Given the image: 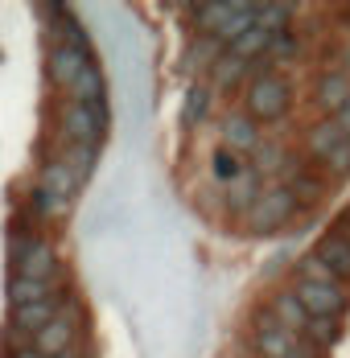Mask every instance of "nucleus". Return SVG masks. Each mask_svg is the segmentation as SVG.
Returning a JSON list of instances; mask_svg holds the SVG:
<instances>
[{
    "instance_id": "nucleus-1",
    "label": "nucleus",
    "mask_w": 350,
    "mask_h": 358,
    "mask_svg": "<svg viewBox=\"0 0 350 358\" xmlns=\"http://www.w3.org/2000/svg\"><path fill=\"white\" fill-rule=\"evenodd\" d=\"M293 108V78L288 74H264V78H251L244 91V111L255 120V124H276L284 120Z\"/></svg>"
},
{
    "instance_id": "nucleus-2",
    "label": "nucleus",
    "mask_w": 350,
    "mask_h": 358,
    "mask_svg": "<svg viewBox=\"0 0 350 358\" xmlns=\"http://www.w3.org/2000/svg\"><path fill=\"white\" fill-rule=\"evenodd\" d=\"M301 210V202H297V194L288 189V185H268L264 194H260V202L247 210V231L251 235H272V231H280L284 222H293V215Z\"/></svg>"
},
{
    "instance_id": "nucleus-3",
    "label": "nucleus",
    "mask_w": 350,
    "mask_h": 358,
    "mask_svg": "<svg viewBox=\"0 0 350 358\" xmlns=\"http://www.w3.org/2000/svg\"><path fill=\"white\" fill-rule=\"evenodd\" d=\"M58 136H62V144H91V148H99L107 141V103L104 108L62 103V111H58Z\"/></svg>"
},
{
    "instance_id": "nucleus-4",
    "label": "nucleus",
    "mask_w": 350,
    "mask_h": 358,
    "mask_svg": "<svg viewBox=\"0 0 350 358\" xmlns=\"http://www.w3.org/2000/svg\"><path fill=\"white\" fill-rule=\"evenodd\" d=\"M74 338H78V305L66 301L58 309V317L34 338V350L41 358H58V355H66V350H74Z\"/></svg>"
},
{
    "instance_id": "nucleus-5",
    "label": "nucleus",
    "mask_w": 350,
    "mask_h": 358,
    "mask_svg": "<svg viewBox=\"0 0 350 358\" xmlns=\"http://www.w3.org/2000/svg\"><path fill=\"white\" fill-rule=\"evenodd\" d=\"M293 292H297V301L305 305V313H309V317H342V313H346V305H350V296H346V288H342V285L297 280Z\"/></svg>"
},
{
    "instance_id": "nucleus-6",
    "label": "nucleus",
    "mask_w": 350,
    "mask_h": 358,
    "mask_svg": "<svg viewBox=\"0 0 350 358\" xmlns=\"http://www.w3.org/2000/svg\"><path fill=\"white\" fill-rule=\"evenodd\" d=\"M66 296H70L66 288H58L50 301H37V305H21V309H13V329H8V334H13V338H29V346H34V338L54 322L58 309L66 305Z\"/></svg>"
},
{
    "instance_id": "nucleus-7",
    "label": "nucleus",
    "mask_w": 350,
    "mask_h": 358,
    "mask_svg": "<svg viewBox=\"0 0 350 358\" xmlns=\"http://www.w3.org/2000/svg\"><path fill=\"white\" fill-rule=\"evenodd\" d=\"M218 136H223V148H227V152H235V157H239V152L251 157V152L260 148V141H264V136H260V124H255L244 108L227 111V115L218 120Z\"/></svg>"
},
{
    "instance_id": "nucleus-8",
    "label": "nucleus",
    "mask_w": 350,
    "mask_h": 358,
    "mask_svg": "<svg viewBox=\"0 0 350 358\" xmlns=\"http://www.w3.org/2000/svg\"><path fill=\"white\" fill-rule=\"evenodd\" d=\"M260 181H264V178L247 165L231 185H223V210H227L231 218H247V210H251V206L260 202V194H264V185H260Z\"/></svg>"
},
{
    "instance_id": "nucleus-9",
    "label": "nucleus",
    "mask_w": 350,
    "mask_h": 358,
    "mask_svg": "<svg viewBox=\"0 0 350 358\" xmlns=\"http://www.w3.org/2000/svg\"><path fill=\"white\" fill-rule=\"evenodd\" d=\"M314 103L326 111V120L330 115H338V111L350 103V74L338 66V71H321L314 83Z\"/></svg>"
},
{
    "instance_id": "nucleus-10",
    "label": "nucleus",
    "mask_w": 350,
    "mask_h": 358,
    "mask_svg": "<svg viewBox=\"0 0 350 358\" xmlns=\"http://www.w3.org/2000/svg\"><path fill=\"white\" fill-rule=\"evenodd\" d=\"M91 62V54L87 50H74V45H54L50 50V58H46V71H50V83L54 87H62L70 91L74 87V78L83 74V66Z\"/></svg>"
},
{
    "instance_id": "nucleus-11",
    "label": "nucleus",
    "mask_w": 350,
    "mask_h": 358,
    "mask_svg": "<svg viewBox=\"0 0 350 358\" xmlns=\"http://www.w3.org/2000/svg\"><path fill=\"white\" fill-rule=\"evenodd\" d=\"M62 272V259H58V248L50 243V239H37L29 255L17 264V276H25V280H41V285H50L54 276Z\"/></svg>"
},
{
    "instance_id": "nucleus-12",
    "label": "nucleus",
    "mask_w": 350,
    "mask_h": 358,
    "mask_svg": "<svg viewBox=\"0 0 350 358\" xmlns=\"http://www.w3.org/2000/svg\"><path fill=\"white\" fill-rule=\"evenodd\" d=\"M223 54H227V45H223L218 37L194 34V41H190V45H186V54H181V74H186L190 83H198V74L210 71Z\"/></svg>"
},
{
    "instance_id": "nucleus-13",
    "label": "nucleus",
    "mask_w": 350,
    "mask_h": 358,
    "mask_svg": "<svg viewBox=\"0 0 350 358\" xmlns=\"http://www.w3.org/2000/svg\"><path fill=\"white\" fill-rule=\"evenodd\" d=\"M314 255L330 268V272H334V280H338V285H350V243L334 231V227H330V231L314 243Z\"/></svg>"
},
{
    "instance_id": "nucleus-14",
    "label": "nucleus",
    "mask_w": 350,
    "mask_h": 358,
    "mask_svg": "<svg viewBox=\"0 0 350 358\" xmlns=\"http://www.w3.org/2000/svg\"><path fill=\"white\" fill-rule=\"evenodd\" d=\"M70 103H87V108H104L107 103V78H104V71H99L95 62H87L83 74L74 78V87H70Z\"/></svg>"
},
{
    "instance_id": "nucleus-15",
    "label": "nucleus",
    "mask_w": 350,
    "mask_h": 358,
    "mask_svg": "<svg viewBox=\"0 0 350 358\" xmlns=\"http://www.w3.org/2000/svg\"><path fill=\"white\" fill-rule=\"evenodd\" d=\"M210 108H214V91H210V83H190L186 87V95H181V128H198V124H206Z\"/></svg>"
},
{
    "instance_id": "nucleus-16",
    "label": "nucleus",
    "mask_w": 350,
    "mask_h": 358,
    "mask_svg": "<svg viewBox=\"0 0 350 358\" xmlns=\"http://www.w3.org/2000/svg\"><path fill=\"white\" fill-rule=\"evenodd\" d=\"M239 83H251V62L223 54V58L210 66V91H235Z\"/></svg>"
},
{
    "instance_id": "nucleus-17",
    "label": "nucleus",
    "mask_w": 350,
    "mask_h": 358,
    "mask_svg": "<svg viewBox=\"0 0 350 358\" xmlns=\"http://www.w3.org/2000/svg\"><path fill=\"white\" fill-rule=\"evenodd\" d=\"M293 13H297V4H288V0H255V29H264L272 37L288 34Z\"/></svg>"
},
{
    "instance_id": "nucleus-18",
    "label": "nucleus",
    "mask_w": 350,
    "mask_h": 358,
    "mask_svg": "<svg viewBox=\"0 0 350 358\" xmlns=\"http://www.w3.org/2000/svg\"><path fill=\"white\" fill-rule=\"evenodd\" d=\"M37 185H41V189H50V194H58V198H70V202H74V194L83 189V181L74 178L62 161H46V165H41V173H37Z\"/></svg>"
},
{
    "instance_id": "nucleus-19",
    "label": "nucleus",
    "mask_w": 350,
    "mask_h": 358,
    "mask_svg": "<svg viewBox=\"0 0 350 358\" xmlns=\"http://www.w3.org/2000/svg\"><path fill=\"white\" fill-rule=\"evenodd\" d=\"M272 313H276L280 329H288V334H305V322H309V313H305V305L297 301V292L288 288V292H276L272 296Z\"/></svg>"
},
{
    "instance_id": "nucleus-20",
    "label": "nucleus",
    "mask_w": 350,
    "mask_h": 358,
    "mask_svg": "<svg viewBox=\"0 0 350 358\" xmlns=\"http://www.w3.org/2000/svg\"><path fill=\"white\" fill-rule=\"evenodd\" d=\"M297 342H301V338H297V334H288V329H280V325L255 329V355H260V358H288Z\"/></svg>"
},
{
    "instance_id": "nucleus-21",
    "label": "nucleus",
    "mask_w": 350,
    "mask_h": 358,
    "mask_svg": "<svg viewBox=\"0 0 350 358\" xmlns=\"http://www.w3.org/2000/svg\"><path fill=\"white\" fill-rule=\"evenodd\" d=\"M342 141H346V136L338 132V124H334V120H321V124H314V128L305 132V152H309L314 161H326Z\"/></svg>"
},
{
    "instance_id": "nucleus-22",
    "label": "nucleus",
    "mask_w": 350,
    "mask_h": 358,
    "mask_svg": "<svg viewBox=\"0 0 350 358\" xmlns=\"http://www.w3.org/2000/svg\"><path fill=\"white\" fill-rule=\"evenodd\" d=\"M58 161H62V165H66L78 181H87L91 173H95L99 148H91V144H62V148H58Z\"/></svg>"
},
{
    "instance_id": "nucleus-23",
    "label": "nucleus",
    "mask_w": 350,
    "mask_h": 358,
    "mask_svg": "<svg viewBox=\"0 0 350 358\" xmlns=\"http://www.w3.org/2000/svg\"><path fill=\"white\" fill-rule=\"evenodd\" d=\"M301 338H305V342H314L317 350H330V346H338V342H342V322H338V317H309Z\"/></svg>"
},
{
    "instance_id": "nucleus-24",
    "label": "nucleus",
    "mask_w": 350,
    "mask_h": 358,
    "mask_svg": "<svg viewBox=\"0 0 350 358\" xmlns=\"http://www.w3.org/2000/svg\"><path fill=\"white\" fill-rule=\"evenodd\" d=\"M50 296H54V292H50V285H41V280H25V276H13V280H8V305H13V309L50 301Z\"/></svg>"
},
{
    "instance_id": "nucleus-25",
    "label": "nucleus",
    "mask_w": 350,
    "mask_h": 358,
    "mask_svg": "<svg viewBox=\"0 0 350 358\" xmlns=\"http://www.w3.org/2000/svg\"><path fill=\"white\" fill-rule=\"evenodd\" d=\"M268 45H272V34H264V29H247L239 41L227 45V54H231V58H244V62H255V58L268 54Z\"/></svg>"
},
{
    "instance_id": "nucleus-26",
    "label": "nucleus",
    "mask_w": 350,
    "mask_h": 358,
    "mask_svg": "<svg viewBox=\"0 0 350 358\" xmlns=\"http://www.w3.org/2000/svg\"><path fill=\"white\" fill-rule=\"evenodd\" d=\"M29 198H34V210L46 218V222H58V218H66L70 206H74L70 198H58V194H50V189H41V185H34V189H29Z\"/></svg>"
},
{
    "instance_id": "nucleus-27",
    "label": "nucleus",
    "mask_w": 350,
    "mask_h": 358,
    "mask_svg": "<svg viewBox=\"0 0 350 358\" xmlns=\"http://www.w3.org/2000/svg\"><path fill=\"white\" fill-rule=\"evenodd\" d=\"M284 157H288V152H284L276 141H260V148L251 152V169H255L260 178H264V173H276L280 178V161H284Z\"/></svg>"
},
{
    "instance_id": "nucleus-28",
    "label": "nucleus",
    "mask_w": 350,
    "mask_h": 358,
    "mask_svg": "<svg viewBox=\"0 0 350 358\" xmlns=\"http://www.w3.org/2000/svg\"><path fill=\"white\" fill-rule=\"evenodd\" d=\"M210 173H214L218 181H227V185H231V181H235L239 173H244V161H239L235 152H227V148H218V152L210 157Z\"/></svg>"
},
{
    "instance_id": "nucleus-29",
    "label": "nucleus",
    "mask_w": 350,
    "mask_h": 358,
    "mask_svg": "<svg viewBox=\"0 0 350 358\" xmlns=\"http://www.w3.org/2000/svg\"><path fill=\"white\" fill-rule=\"evenodd\" d=\"M297 280H317V285H338V280H334V272H330V268H326V264L317 259L314 251L297 259Z\"/></svg>"
},
{
    "instance_id": "nucleus-30",
    "label": "nucleus",
    "mask_w": 350,
    "mask_h": 358,
    "mask_svg": "<svg viewBox=\"0 0 350 358\" xmlns=\"http://www.w3.org/2000/svg\"><path fill=\"white\" fill-rule=\"evenodd\" d=\"M297 54H301V41H297L293 29H288V34H276L272 45H268V58H272V62H297Z\"/></svg>"
},
{
    "instance_id": "nucleus-31",
    "label": "nucleus",
    "mask_w": 350,
    "mask_h": 358,
    "mask_svg": "<svg viewBox=\"0 0 350 358\" xmlns=\"http://www.w3.org/2000/svg\"><path fill=\"white\" fill-rule=\"evenodd\" d=\"M288 189L297 194V202H301V206H309V202H317V198H321V181H317L314 173H305V169L288 181Z\"/></svg>"
},
{
    "instance_id": "nucleus-32",
    "label": "nucleus",
    "mask_w": 350,
    "mask_h": 358,
    "mask_svg": "<svg viewBox=\"0 0 350 358\" xmlns=\"http://www.w3.org/2000/svg\"><path fill=\"white\" fill-rule=\"evenodd\" d=\"M321 165H326V178H334V181L350 178V141L338 144V148H334V152H330Z\"/></svg>"
},
{
    "instance_id": "nucleus-33",
    "label": "nucleus",
    "mask_w": 350,
    "mask_h": 358,
    "mask_svg": "<svg viewBox=\"0 0 350 358\" xmlns=\"http://www.w3.org/2000/svg\"><path fill=\"white\" fill-rule=\"evenodd\" d=\"M288 358H321V350H317L314 342H305V338H301V342L293 346V355H288Z\"/></svg>"
},
{
    "instance_id": "nucleus-34",
    "label": "nucleus",
    "mask_w": 350,
    "mask_h": 358,
    "mask_svg": "<svg viewBox=\"0 0 350 358\" xmlns=\"http://www.w3.org/2000/svg\"><path fill=\"white\" fill-rule=\"evenodd\" d=\"M330 120H334V124H338V132H342V136H346L350 141V103L342 111H338V115H330Z\"/></svg>"
},
{
    "instance_id": "nucleus-35",
    "label": "nucleus",
    "mask_w": 350,
    "mask_h": 358,
    "mask_svg": "<svg viewBox=\"0 0 350 358\" xmlns=\"http://www.w3.org/2000/svg\"><path fill=\"white\" fill-rule=\"evenodd\" d=\"M334 231H338V235L350 243V222H346V218H338V222H334Z\"/></svg>"
},
{
    "instance_id": "nucleus-36",
    "label": "nucleus",
    "mask_w": 350,
    "mask_h": 358,
    "mask_svg": "<svg viewBox=\"0 0 350 358\" xmlns=\"http://www.w3.org/2000/svg\"><path fill=\"white\" fill-rule=\"evenodd\" d=\"M13 358H41V355H37L34 346H21V350H17V355H13Z\"/></svg>"
},
{
    "instance_id": "nucleus-37",
    "label": "nucleus",
    "mask_w": 350,
    "mask_h": 358,
    "mask_svg": "<svg viewBox=\"0 0 350 358\" xmlns=\"http://www.w3.org/2000/svg\"><path fill=\"white\" fill-rule=\"evenodd\" d=\"M342 71L350 74V50H346V54H342Z\"/></svg>"
},
{
    "instance_id": "nucleus-38",
    "label": "nucleus",
    "mask_w": 350,
    "mask_h": 358,
    "mask_svg": "<svg viewBox=\"0 0 350 358\" xmlns=\"http://www.w3.org/2000/svg\"><path fill=\"white\" fill-rule=\"evenodd\" d=\"M58 358H78V355H74V350H66V355H58Z\"/></svg>"
},
{
    "instance_id": "nucleus-39",
    "label": "nucleus",
    "mask_w": 350,
    "mask_h": 358,
    "mask_svg": "<svg viewBox=\"0 0 350 358\" xmlns=\"http://www.w3.org/2000/svg\"><path fill=\"white\" fill-rule=\"evenodd\" d=\"M342 218H346V222H350V202H346V210H342Z\"/></svg>"
}]
</instances>
